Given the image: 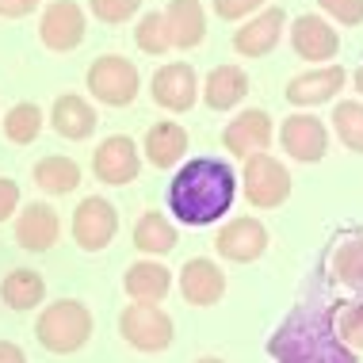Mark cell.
<instances>
[{
    "instance_id": "1",
    "label": "cell",
    "mask_w": 363,
    "mask_h": 363,
    "mask_svg": "<svg viewBox=\"0 0 363 363\" xmlns=\"http://www.w3.org/2000/svg\"><path fill=\"white\" fill-rule=\"evenodd\" d=\"M233 169L218 157H195L169 184V207L184 225H211L233 207Z\"/></svg>"
},
{
    "instance_id": "2",
    "label": "cell",
    "mask_w": 363,
    "mask_h": 363,
    "mask_svg": "<svg viewBox=\"0 0 363 363\" xmlns=\"http://www.w3.org/2000/svg\"><path fill=\"white\" fill-rule=\"evenodd\" d=\"M272 356L279 363H356L352 348H345L333 333L325 313L298 310L283 321V329L272 337Z\"/></svg>"
},
{
    "instance_id": "3",
    "label": "cell",
    "mask_w": 363,
    "mask_h": 363,
    "mask_svg": "<svg viewBox=\"0 0 363 363\" xmlns=\"http://www.w3.org/2000/svg\"><path fill=\"white\" fill-rule=\"evenodd\" d=\"M35 333H38V345L43 348L57 352V356H69V352L84 348L88 337H92V313H88L84 302L62 298V302L43 310Z\"/></svg>"
},
{
    "instance_id": "4",
    "label": "cell",
    "mask_w": 363,
    "mask_h": 363,
    "mask_svg": "<svg viewBox=\"0 0 363 363\" xmlns=\"http://www.w3.org/2000/svg\"><path fill=\"white\" fill-rule=\"evenodd\" d=\"M241 184H245V199H249L252 207H279L291 195V172L268 153L245 157Z\"/></svg>"
},
{
    "instance_id": "5",
    "label": "cell",
    "mask_w": 363,
    "mask_h": 363,
    "mask_svg": "<svg viewBox=\"0 0 363 363\" xmlns=\"http://www.w3.org/2000/svg\"><path fill=\"white\" fill-rule=\"evenodd\" d=\"M88 88H92V96L100 104L123 107L138 96V69H134V62H126L119 54H104L88 69Z\"/></svg>"
},
{
    "instance_id": "6",
    "label": "cell",
    "mask_w": 363,
    "mask_h": 363,
    "mask_svg": "<svg viewBox=\"0 0 363 363\" xmlns=\"http://www.w3.org/2000/svg\"><path fill=\"white\" fill-rule=\"evenodd\" d=\"M119 333H123L126 345H134L138 352H164L172 345V318L161 306L134 302V306L123 310Z\"/></svg>"
},
{
    "instance_id": "7",
    "label": "cell",
    "mask_w": 363,
    "mask_h": 363,
    "mask_svg": "<svg viewBox=\"0 0 363 363\" xmlns=\"http://www.w3.org/2000/svg\"><path fill=\"white\" fill-rule=\"evenodd\" d=\"M115 230H119V214H115V207L107 199L88 195V199H81V207L73 211V238L84 252L107 249L115 238Z\"/></svg>"
},
{
    "instance_id": "8",
    "label": "cell",
    "mask_w": 363,
    "mask_h": 363,
    "mask_svg": "<svg viewBox=\"0 0 363 363\" xmlns=\"http://www.w3.org/2000/svg\"><path fill=\"white\" fill-rule=\"evenodd\" d=\"M138 169H142L138 145L126 138V134H111V138L104 145H96V153H92V172L100 176L104 184H111V188H123V184L138 180Z\"/></svg>"
},
{
    "instance_id": "9",
    "label": "cell",
    "mask_w": 363,
    "mask_h": 363,
    "mask_svg": "<svg viewBox=\"0 0 363 363\" xmlns=\"http://www.w3.org/2000/svg\"><path fill=\"white\" fill-rule=\"evenodd\" d=\"M38 35H43V43L50 46V50H73V46H81V38H84L81 4H73V0H54L43 12Z\"/></svg>"
},
{
    "instance_id": "10",
    "label": "cell",
    "mask_w": 363,
    "mask_h": 363,
    "mask_svg": "<svg viewBox=\"0 0 363 363\" xmlns=\"http://www.w3.org/2000/svg\"><path fill=\"white\" fill-rule=\"evenodd\" d=\"M214 245H218V252L225 260L249 264V260H257L260 252L268 249V230H264L257 218H233V222H225L218 230Z\"/></svg>"
},
{
    "instance_id": "11",
    "label": "cell",
    "mask_w": 363,
    "mask_h": 363,
    "mask_svg": "<svg viewBox=\"0 0 363 363\" xmlns=\"http://www.w3.org/2000/svg\"><path fill=\"white\" fill-rule=\"evenodd\" d=\"M180 294L191 306H214L225 294V272L207 257H195L180 272Z\"/></svg>"
},
{
    "instance_id": "12",
    "label": "cell",
    "mask_w": 363,
    "mask_h": 363,
    "mask_svg": "<svg viewBox=\"0 0 363 363\" xmlns=\"http://www.w3.org/2000/svg\"><path fill=\"white\" fill-rule=\"evenodd\" d=\"M283 138V150H287L294 161H321L325 157V145H329V134L321 126L318 115H291L279 130Z\"/></svg>"
},
{
    "instance_id": "13",
    "label": "cell",
    "mask_w": 363,
    "mask_h": 363,
    "mask_svg": "<svg viewBox=\"0 0 363 363\" xmlns=\"http://www.w3.org/2000/svg\"><path fill=\"white\" fill-rule=\"evenodd\" d=\"M222 145L230 150L233 157H252V153H264V145H272V115L252 107V111L238 115L222 134Z\"/></svg>"
},
{
    "instance_id": "14",
    "label": "cell",
    "mask_w": 363,
    "mask_h": 363,
    "mask_svg": "<svg viewBox=\"0 0 363 363\" xmlns=\"http://www.w3.org/2000/svg\"><path fill=\"white\" fill-rule=\"evenodd\" d=\"M57 238H62V218H57V211L46 207V203L23 207V214L16 218V241L23 245L27 252H46V249H54Z\"/></svg>"
},
{
    "instance_id": "15",
    "label": "cell",
    "mask_w": 363,
    "mask_h": 363,
    "mask_svg": "<svg viewBox=\"0 0 363 363\" xmlns=\"http://www.w3.org/2000/svg\"><path fill=\"white\" fill-rule=\"evenodd\" d=\"M348 73L340 65H325V69H310V73H298L294 81L287 84V100L298 104V107H318L333 100V96L345 88Z\"/></svg>"
},
{
    "instance_id": "16",
    "label": "cell",
    "mask_w": 363,
    "mask_h": 363,
    "mask_svg": "<svg viewBox=\"0 0 363 363\" xmlns=\"http://www.w3.org/2000/svg\"><path fill=\"white\" fill-rule=\"evenodd\" d=\"M153 100L169 111H188L195 104V69L184 62H172V65H161L153 73Z\"/></svg>"
},
{
    "instance_id": "17",
    "label": "cell",
    "mask_w": 363,
    "mask_h": 363,
    "mask_svg": "<svg viewBox=\"0 0 363 363\" xmlns=\"http://www.w3.org/2000/svg\"><path fill=\"white\" fill-rule=\"evenodd\" d=\"M291 46L298 57H306V62H329L333 54H337L340 38L337 31L325 23V19L318 16H298L291 27Z\"/></svg>"
},
{
    "instance_id": "18",
    "label": "cell",
    "mask_w": 363,
    "mask_h": 363,
    "mask_svg": "<svg viewBox=\"0 0 363 363\" xmlns=\"http://www.w3.org/2000/svg\"><path fill=\"white\" fill-rule=\"evenodd\" d=\"M283 23H287L283 8H268V12H260L257 19H249V23H245L241 31L233 35V50L245 54V57H264V54H272V46H276L279 35H283Z\"/></svg>"
},
{
    "instance_id": "19",
    "label": "cell",
    "mask_w": 363,
    "mask_h": 363,
    "mask_svg": "<svg viewBox=\"0 0 363 363\" xmlns=\"http://www.w3.org/2000/svg\"><path fill=\"white\" fill-rule=\"evenodd\" d=\"M123 287H126V294H130L134 302L157 306V302L169 294V287H172V272L164 268V264H157V260H138V264H130Z\"/></svg>"
},
{
    "instance_id": "20",
    "label": "cell",
    "mask_w": 363,
    "mask_h": 363,
    "mask_svg": "<svg viewBox=\"0 0 363 363\" xmlns=\"http://www.w3.org/2000/svg\"><path fill=\"white\" fill-rule=\"evenodd\" d=\"M164 23H169L172 46H180V50L199 46L203 35H207V19H203V4H199V0H172L169 12H164Z\"/></svg>"
},
{
    "instance_id": "21",
    "label": "cell",
    "mask_w": 363,
    "mask_h": 363,
    "mask_svg": "<svg viewBox=\"0 0 363 363\" xmlns=\"http://www.w3.org/2000/svg\"><path fill=\"white\" fill-rule=\"evenodd\" d=\"M50 123H54V130L62 134V138L81 142L96 130V107L88 100H81V96H57V104L50 111Z\"/></svg>"
},
{
    "instance_id": "22",
    "label": "cell",
    "mask_w": 363,
    "mask_h": 363,
    "mask_svg": "<svg viewBox=\"0 0 363 363\" xmlns=\"http://www.w3.org/2000/svg\"><path fill=\"white\" fill-rule=\"evenodd\" d=\"M245 92H249V77H245L238 65H218V69H211L207 84H203V100H207V107H214V111L238 107L245 100Z\"/></svg>"
},
{
    "instance_id": "23",
    "label": "cell",
    "mask_w": 363,
    "mask_h": 363,
    "mask_svg": "<svg viewBox=\"0 0 363 363\" xmlns=\"http://www.w3.org/2000/svg\"><path fill=\"white\" fill-rule=\"evenodd\" d=\"M188 153V130L180 123H157L145 134V157L157 169H172L180 157Z\"/></svg>"
},
{
    "instance_id": "24",
    "label": "cell",
    "mask_w": 363,
    "mask_h": 363,
    "mask_svg": "<svg viewBox=\"0 0 363 363\" xmlns=\"http://www.w3.org/2000/svg\"><path fill=\"white\" fill-rule=\"evenodd\" d=\"M43 294H46V283L31 268L8 272L4 283H0V298H4V306H12V310H35L38 302H43Z\"/></svg>"
},
{
    "instance_id": "25",
    "label": "cell",
    "mask_w": 363,
    "mask_h": 363,
    "mask_svg": "<svg viewBox=\"0 0 363 363\" xmlns=\"http://www.w3.org/2000/svg\"><path fill=\"white\" fill-rule=\"evenodd\" d=\"M35 184L46 195H65L81 184V169H77V161H69V157H43L35 164Z\"/></svg>"
},
{
    "instance_id": "26",
    "label": "cell",
    "mask_w": 363,
    "mask_h": 363,
    "mask_svg": "<svg viewBox=\"0 0 363 363\" xmlns=\"http://www.w3.org/2000/svg\"><path fill=\"white\" fill-rule=\"evenodd\" d=\"M134 245H138L142 252H150V257H164V252L176 249V230L169 218H161L157 211L142 214L138 225H134Z\"/></svg>"
},
{
    "instance_id": "27",
    "label": "cell",
    "mask_w": 363,
    "mask_h": 363,
    "mask_svg": "<svg viewBox=\"0 0 363 363\" xmlns=\"http://www.w3.org/2000/svg\"><path fill=\"white\" fill-rule=\"evenodd\" d=\"M333 276L345 283V287L363 291V238H352L333 252Z\"/></svg>"
},
{
    "instance_id": "28",
    "label": "cell",
    "mask_w": 363,
    "mask_h": 363,
    "mask_svg": "<svg viewBox=\"0 0 363 363\" xmlns=\"http://www.w3.org/2000/svg\"><path fill=\"white\" fill-rule=\"evenodd\" d=\"M38 130H43V111H38L35 104H16L12 111L4 115V134L19 145L35 142Z\"/></svg>"
},
{
    "instance_id": "29",
    "label": "cell",
    "mask_w": 363,
    "mask_h": 363,
    "mask_svg": "<svg viewBox=\"0 0 363 363\" xmlns=\"http://www.w3.org/2000/svg\"><path fill=\"white\" fill-rule=\"evenodd\" d=\"M329 321H333V333H337L340 345L363 352V302H348V306H340Z\"/></svg>"
},
{
    "instance_id": "30",
    "label": "cell",
    "mask_w": 363,
    "mask_h": 363,
    "mask_svg": "<svg viewBox=\"0 0 363 363\" xmlns=\"http://www.w3.org/2000/svg\"><path fill=\"white\" fill-rule=\"evenodd\" d=\"M333 126H337L340 142L348 145V150L363 153V104H337V111H333Z\"/></svg>"
},
{
    "instance_id": "31",
    "label": "cell",
    "mask_w": 363,
    "mask_h": 363,
    "mask_svg": "<svg viewBox=\"0 0 363 363\" xmlns=\"http://www.w3.org/2000/svg\"><path fill=\"white\" fill-rule=\"evenodd\" d=\"M134 38H138V46L145 54H164L172 46V35H169V23H164L161 12H150L138 23V31H134Z\"/></svg>"
},
{
    "instance_id": "32",
    "label": "cell",
    "mask_w": 363,
    "mask_h": 363,
    "mask_svg": "<svg viewBox=\"0 0 363 363\" xmlns=\"http://www.w3.org/2000/svg\"><path fill=\"white\" fill-rule=\"evenodd\" d=\"M138 4L142 0H92V12L104 23H123V19H130L138 12Z\"/></svg>"
},
{
    "instance_id": "33",
    "label": "cell",
    "mask_w": 363,
    "mask_h": 363,
    "mask_svg": "<svg viewBox=\"0 0 363 363\" xmlns=\"http://www.w3.org/2000/svg\"><path fill=\"white\" fill-rule=\"evenodd\" d=\"M318 4L325 8L333 19H340V23H348V27L363 23V0H318Z\"/></svg>"
},
{
    "instance_id": "34",
    "label": "cell",
    "mask_w": 363,
    "mask_h": 363,
    "mask_svg": "<svg viewBox=\"0 0 363 363\" xmlns=\"http://www.w3.org/2000/svg\"><path fill=\"white\" fill-rule=\"evenodd\" d=\"M16 207H19V184L8 180V176H0V222L12 218Z\"/></svg>"
},
{
    "instance_id": "35",
    "label": "cell",
    "mask_w": 363,
    "mask_h": 363,
    "mask_svg": "<svg viewBox=\"0 0 363 363\" xmlns=\"http://www.w3.org/2000/svg\"><path fill=\"white\" fill-rule=\"evenodd\" d=\"M264 0H214V12H218L222 19H241L249 16L252 8H260Z\"/></svg>"
},
{
    "instance_id": "36",
    "label": "cell",
    "mask_w": 363,
    "mask_h": 363,
    "mask_svg": "<svg viewBox=\"0 0 363 363\" xmlns=\"http://www.w3.org/2000/svg\"><path fill=\"white\" fill-rule=\"evenodd\" d=\"M38 8V0H0V16L19 19V16H31Z\"/></svg>"
},
{
    "instance_id": "37",
    "label": "cell",
    "mask_w": 363,
    "mask_h": 363,
    "mask_svg": "<svg viewBox=\"0 0 363 363\" xmlns=\"http://www.w3.org/2000/svg\"><path fill=\"white\" fill-rule=\"evenodd\" d=\"M0 363H27V356L19 345H12V340H0Z\"/></svg>"
},
{
    "instance_id": "38",
    "label": "cell",
    "mask_w": 363,
    "mask_h": 363,
    "mask_svg": "<svg viewBox=\"0 0 363 363\" xmlns=\"http://www.w3.org/2000/svg\"><path fill=\"white\" fill-rule=\"evenodd\" d=\"M352 81H356V88H359V92H363V65H359L356 73H352Z\"/></svg>"
},
{
    "instance_id": "39",
    "label": "cell",
    "mask_w": 363,
    "mask_h": 363,
    "mask_svg": "<svg viewBox=\"0 0 363 363\" xmlns=\"http://www.w3.org/2000/svg\"><path fill=\"white\" fill-rule=\"evenodd\" d=\"M195 363H222L218 356H203V359H195Z\"/></svg>"
}]
</instances>
